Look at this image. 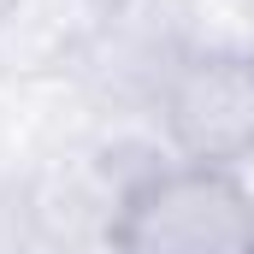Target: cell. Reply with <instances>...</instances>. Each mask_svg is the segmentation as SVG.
I'll use <instances>...</instances> for the list:
<instances>
[{"mask_svg": "<svg viewBox=\"0 0 254 254\" xmlns=\"http://www.w3.org/2000/svg\"><path fill=\"white\" fill-rule=\"evenodd\" d=\"M113 0H6L0 83H71L95 54Z\"/></svg>", "mask_w": 254, "mask_h": 254, "instance_id": "3", "label": "cell"}, {"mask_svg": "<svg viewBox=\"0 0 254 254\" xmlns=\"http://www.w3.org/2000/svg\"><path fill=\"white\" fill-rule=\"evenodd\" d=\"M231 172H237V184H243V195H249V207H254V148L243 160H231Z\"/></svg>", "mask_w": 254, "mask_h": 254, "instance_id": "4", "label": "cell"}, {"mask_svg": "<svg viewBox=\"0 0 254 254\" xmlns=\"http://www.w3.org/2000/svg\"><path fill=\"white\" fill-rule=\"evenodd\" d=\"M0 12H6V0H0Z\"/></svg>", "mask_w": 254, "mask_h": 254, "instance_id": "5", "label": "cell"}, {"mask_svg": "<svg viewBox=\"0 0 254 254\" xmlns=\"http://www.w3.org/2000/svg\"><path fill=\"white\" fill-rule=\"evenodd\" d=\"M154 125L172 154L231 166L254 148V48L190 42L160 83Z\"/></svg>", "mask_w": 254, "mask_h": 254, "instance_id": "2", "label": "cell"}, {"mask_svg": "<svg viewBox=\"0 0 254 254\" xmlns=\"http://www.w3.org/2000/svg\"><path fill=\"white\" fill-rule=\"evenodd\" d=\"M113 249L125 254H243L254 249V207L231 166L166 154L119 201Z\"/></svg>", "mask_w": 254, "mask_h": 254, "instance_id": "1", "label": "cell"}]
</instances>
